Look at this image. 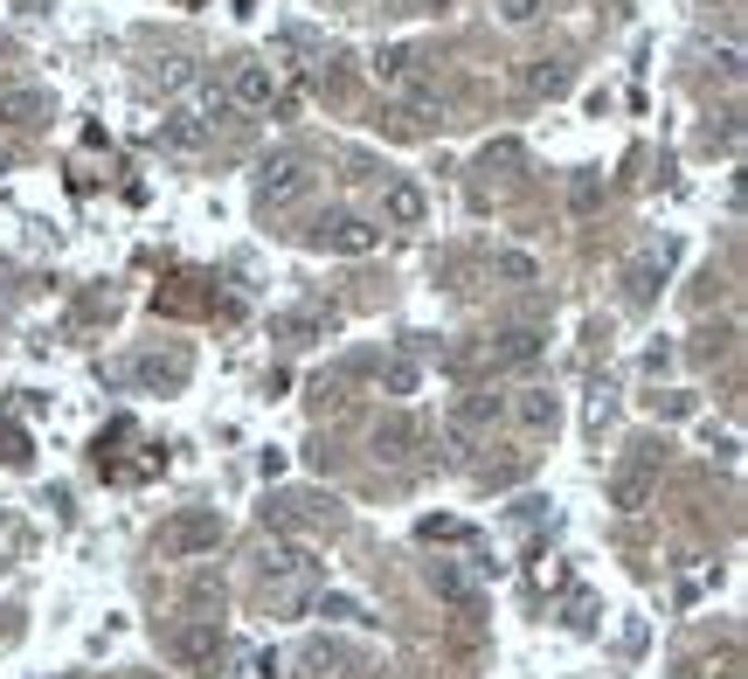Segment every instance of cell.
Here are the masks:
<instances>
[{"instance_id":"cell-1","label":"cell","mask_w":748,"mask_h":679,"mask_svg":"<svg viewBox=\"0 0 748 679\" xmlns=\"http://www.w3.org/2000/svg\"><path fill=\"white\" fill-rule=\"evenodd\" d=\"M215 541H222V514H215V506H187V514H174V520H166L160 548L187 561V555H209Z\"/></svg>"},{"instance_id":"cell-2","label":"cell","mask_w":748,"mask_h":679,"mask_svg":"<svg viewBox=\"0 0 748 679\" xmlns=\"http://www.w3.org/2000/svg\"><path fill=\"white\" fill-rule=\"evenodd\" d=\"M174 658L187 672H201V679H215V666H222V631L209 625V617H187V625H174Z\"/></svg>"},{"instance_id":"cell-3","label":"cell","mask_w":748,"mask_h":679,"mask_svg":"<svg viewBox=\"0 0 748 679\" xmlns=\"http://www.w3.org/2000/svg\"><path fill=\"white\" fill-rule=\"evenodd\" d=\"M298 195H306V160H298V153H277V160H264L257 201H264V209H291Z\"/></svg>"},{"instance_id":"cell-4","label":"cell","mask_w":748,"mask_h":679,"mask_svg":"<svg viewBox=\"0 0 748 679\" xmlns=\"http://www.w3.org/2000/svg\"><path fill=\"white\" fill-rule=\"evenodd\" d=\"M423 215H429V195L416 181H388L382 187V222H388V230H416Z\"/></svg>"},{"instance_id":"cell-5","label":"cell","mask_w":748,"mask_h":679,"mask_svg":"<svg viewBox=\"0 0 748 679\" xmlns=\"http://www.w3.org/2000/svg\"><path fill=\"white\" fill-rule=\"evenodd\" d=\"M229 104H242V111H271V98H277V77L264 63H236V77H229V90H222Z\"/></svg>"},{"instance_id":"cell-6","label":"cell","mask_w":748,"mask_h":679,"mask_svg":"<svg viewBox=\"0 0 748 679\" xmlns=\"http://www.w3.org/2000/svg\"><path fill=\"white\" fill-rule=\"evenodd\" d=\"M610 506L616 514H638V506H651V465H616L610 471Z\"/></svg>"},{"instance_id":"cell-7","label":"cell","mask_w":748,"mask_h":679,"mask_svg":"<svg viewBox=\"0 0 748 679\" xmlns=\"http://www.w3.org/2000/svg\"><path fill=\"white\" fill-rule=\"evenodd\" d=\"M42 111H49V98H42V90H28V84L0 90V125H8V132H28V125H42Z\"/></svg>"},{"instance_id":"cell-8","label":"cell","mask_w":748,"mask_h":679,"mask_svg":"<svg viewBox=\"0 0 748 679\" xmlns=\"http://www.w3.org/2000/svg\"><path fill=\"white\" fill-rule=\"evenodd\" d=\"M326 243H333V250H340V257H367L374 243H382V230H374V222H361V215H333Z\"/></svg>"},{"instance_id":"cell-9","label":"cell","mask_w":748,"mask_h":679,"mask_svg":"<svg viewBox=\"0 0 748 679\" xmlns=\"http://www.w3.org/2000/svg\"><path fill=\"white\" fill-rule=\"evenodd\" d=\"M201 139H209V125H201L195 111H166V119H160V146H166V153H201Z\"/></svg>"},{"instance_id":"cell-10","label":"cell","mask_w":748,"mask_h":679,"mask_svg":"<svg viewBox=\"0 0 748 679\" xmlns=\"http://www.w3.org/2000/svg\"><path fill=\"white\" fill-rule=\"evenodd\" d=\"M306 548H298V541H271V548H264V576H277V582H285V576H298V569H306Z\"/></svg>"},{"instance_id":"cell-11","label":"cell","mask_w":748,"mask_h":679,"mask_svg":"<svg viewBox=\"0 0 748 679\" xmlns=\"http://www.w3.org/2000/svg\"><path fill=\"white\" fill-rule=\"evenodd\" d=\"M520 423H527V430H554V395L548 388H520Z\"/></svg>"},{"instance_id":"cell-12","label":"cell","mask_w":748,"mask_h":679,"mask_svg":"<svg viewBox=\"0 0 748 679\" xmlns=\"http://www.w3.org/2000/svg\"><path fill=\"white\" fill-rule=\"evenodd\" d=\"M493 271L507 277V285H534V277H540V263H534L527 250H499V257H493Z\"/></svg>"},{"instance_id":"cell-13","label":"cell","mask_w":748,"mask_h":679,"mask_svg":"<svg viewBox=\"0 0 748 679\" xmlns=\"http://www.w3.org/2000/svg\"><path fill=\"white\" fill-rule=\"evenodd\" d=\"M534 354H540V333H534V326H513L507 340H499V361H507V368H520V361H534Z\"/></svg>"},{"instance_id":"cell-14","label":"cell","mask_w":748,"mask_h":679,"mask_svg":"<svg viewBox=\"0 0 748 679\" xmlns=\"http://www.w3.org/2000/svg\"><path fill=\"white\" fill-rule=\"evenodd\" d=\"M437 596H444V603H472L478 590H472V576H464L458 561H437Z\"/></svg>"},{"instance_id":"cell-15","label":"cell","mask_w":748,"mask_h":679,"mask_svg":"<svg viewBox=\"0 0 748 679\" xmlns=\"http://www.w3.org/2000/svg\"><path fill=\"white\" fill-rule=\"evenodd\" d=\"M409 70H416V55H409V49H382L374 77H382V84H409Z\"/></svg>"},{"instance_id":"cell-16","label":"cell","mask_w":748,"mask_h":679,"mask_svg":"<svg viewBox=\"0 0 748 679\" xmlns=\"http://www.w3.org/2000/svg\"><path fill=\"white\" fill-rule=\"evenodd\" d=\"M320 617H340V625H367V610H361L353 596H326V603H320Z\"/></svg>"},{"instance_id":"cell-17","label":"cell","mask_w":748,"mask_h":679,"mask_svg":"<svg viewBox=\"0 0 748 679\" xmlns=\"http://www.w3.org/2000/svg\"><path fill=\"white\" fill-rule=\"evenodd\" d=\"M382 388H388V395H409V388H416V368H409V361H388Z\"/></svg>"},{"instance_id":"cell-18","label":"cell","mask_w":748,"mask_h":679,"mask_svg":"<svg viewBox=\"0 0 748 679\" xmlns=\"http://www.w3.org/2000/svg\"><path fill=\"white\" fill-rule=\"evenodd\" d=\"M540 8H548V0H499V14H507V22H513V28H520V22H534V14H540Z\"/></svg>"},{"instance_id":"cell-19","label":"cell","mask_w":748,"mask_h":679,"mask_svg":"<svg viewBox=\"0 0 748 679\" xmlns=\"http://www.w3.org/2000/svg\"><path fill=\"white\" fill-rule=\"evenodd\" d=\"M242 672H250V679H277V652H250V658H242Z\"/></svg>"},{"instance_id":"cell-20","label":"cell","mask_w":748,"mask_h":679,"mask_svg":"<svg viewBox=\"0 0 748 679\" xmlns=\"http://www.w3.org/2000/svg\"><path fill=\"white\" fill-rule=\"evenodd\" d=\"M485 166H520V146H513V139H499V146H485Z\"/></svg>"},{"instance_id":"cell-21","label":"cell","mask_w":748,"mask_h":679,"mask_svg":"<svg viewBox=\"0 0 748 679\" xmlns=\"http://www.w3.org/2000/svg\"><path fill=\"white\" fill-rule=\"evenodd\" d=\"M672 679H700V666H680V672H672Z\"/></svg>"}]
</instances>
